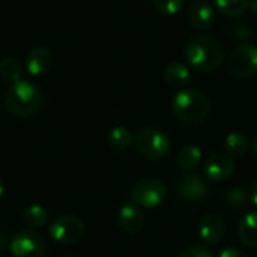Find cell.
<instances>
[{"label": "cell", "instance_id": "1", "mask_svg": "<svg viewBox=\"0 0 257 257\" xmlns=\"http://www.w3.org/2000/svg\"><path fill=\"white\" fill-rule=\"evenodd\" d=\"M185 57L196 69L202 72H214L223 65L226 51L221 41L215 36L196 35L190 38L185 45Z\"/></svg>", "mask_w": 257, "mask_h": 257}, {"label": "cell", "instance_id": "2", "mask_svg": "<svg viewBox=\"0 0 257 257\" xmlns=\"http://www.w3.org/2000/svg\"><path fill=\"white\" fill-rule=\"evenodd\" d=\"M44 104L42 90L26 80H18L12 83L3 96L5 110L18 119H26L36 114Z\"/></svg>", "mask_w": 257, "mask_h": 257}, {"label": "cell", "instance_id": "3", "mask_svg": "<svg viewBox=\"0 0 257 257\" xmlns=\"http://www.w3.org/2000/svg\"><path fill=\"white\" fill-rule=\"evenodd\" d=\"M172 111L181 122L196 125L209 116L211 102L200 90L182 89L172 98Z\"/></svg>", "mask_w": 257, "mask_h": 257}, {"label": "cell", "instance_id": "4", "mask_svg": "<svg viewBox=\"0 0 257 257\" xmlns=\"http://www.w3.org/2000/svg\"><path fill=\"white\" fill-rule=\"evenodd\" d=\"M134 146L136 151L146 160L160 161L161 158L169 155L172 149V142L169 136L163 131L146 126L134 134Z\"/></svg>", "mask_w": 257, "mask_h": 257}, {"label": "cell", "instance_id": "5", "mask_svg": "<svg viewBox=\"0 0 257 257\" xmlns=\"http://www.w3.org/2000/svg\"><path fill=\"white\" fill-rule=\"evenodd\" d=\"M167 197V187L160 178L148 176L134 184L131 188V200L146 209L157 208Z\"/></svg>", "mask_w": 257, "mask_h": 257}, {"label": "cell", "instance_id": "6", "mask_svg": "<svg viewBox=\"0 0 257 257\" xmlns=\"http://www.w3.org/2000/svg\"><path fill=\"white\" fill-rule=\"evenodd\" d=\"M84 232H86V226L83 220L71 214L56 217L48 226V233L51 239L63 245H71L78 242L84 236Z\"/></svg>", "mask_w": 257, "mask_h": 257}, {"label": "cell", "instance_id": "7", "mask_svg": "<svg viewBox=\"0 0 257 257\" xmlns=\"http://www.w3.org/2000/svg\"><path fill=\"white\" fill-rule=\"evenodd\" d=\"M227 68L236 78H251L257 74V45L241 44L233 48L227 59Z\"/></svg>", "mask_w": 257, "mask_h": 257}, {"label": "cell", "instance_id": "8", "mask_svg": "<svg viewBox=\"0 0 257 257\" xmlns=\"http://www.w3.org/2000/svg\"><path fill=\"white\" fill-rule=\"evenodd\" d=\"M9 253L12 257H44V239L30 229L17 230L9 239Z\"/></svg>", "mask_w": 257, "mask_h": 257}, {"label": "cell", "instance_id": "9", "mask_svg": "<svg viewBox=\"0 0 257 257\" xmlns=\"http://www.w3.org/2000/svg\"><path fill=\"white\" fill-rule=\"evenodd\" d=\"M175 190L181 200L191 202V203L203 200L209 193V187H208L206 181L194 172L184 173L176 181Z\"/></svg>", "mask_w": 257, "mask_h": 257}, {"label": "cell", "instance_id": "10", "mask_svg": "<svg viewBox=\"0 0 257 257\" xmlns=\"http://www.w3.org/2000/svg\"><path fill=\"white\" fill-rule=\"evenodd\" d=\"M51 65H53V51L45 45L33 47L27 53L24 60L26 71L33 77H41L47 74L51 69Z\"/></svg>", "mask_w": 257, "mask_h": 257}, {"label": "cell", "instance_id": "11", "mask_svg": "<svg viewBox=\"0 0 257 257\" xmlns=\"http://www.w3.org/2000/svg\"><path fill=\"white\" fill-rule=\"evenodd\" d=\"M214 8L208 0H193L187 8V21L197 30H206L214 23Z\"/></svg>", "mask_w": 257, "mask_h": 257}, {"label": "cell", "instance_id": "12", "mask_svg": "<svg viewBox=\"0 0 257 257\" xmlns=\"http://www.w3.org/2000/svg\"><path fill=\"white\" fill-rule=\"evenodd\" d=\"M235 172V163L227 154H214L205 163V173L212 181H226Z\"/></svg>", "mask_w": 257, "mask_h": 257}, {"label": "cell", "instance_id": "13", "mask_svg": "<svg viewBox=\"0 0 257 257\" xmlns=\"http://www.w3.org/2000/svg\"><path fill=\"white\" fill-rule=\"evenodd\" d=\"M226 232V226L221 217L215 214H208L199 221V233L200 238L208 244V245H217Z\"/></svg>", "mask_w": 257, "mask_h": 257}, {"label": "cell", "instance_id": "14", "mask_svg": "<svg viewBox=\"0 0 257 257\" xmlns=\"http://www.w3.org/2000/svg\"><path fill=\"white\" fill-rule=\"evenodd\" d=\"M117 221L120 229L131 235L140 233L145 227V215L139 206L134 205H123L119 211Z\"/></svg>", "mask_w": 257, "mask_h": 257}, {"label": "cell", "instance_id": "15", "mask_svg": "<svg viewBox=\"0 0 257 257\" xmlns=\"http://www.w3.org/2000/svg\"><path fill=\"white\" fill-rule=\"evenodd\" d=\"M164 80L173 89H185L190 81V69L181 62H172L164 69Z\"/></svg>", "mask_w": 257, "mask_h": 257}, {"label": "cell", "instance_id": "16", "mask_svg": "<svg viewBox=\"0 0 257 257\" xmlns=\"http://www.w3.org/2000/svg\"><path fill=\"white\" fill-rule=\"evenodd\" d=\"M239 241L247 247H257V212H248L238 226Z\"/></svg>", "mask_w": 257, "mask_h": 257}, {"label": "cell", "instance_id": "17", "mask_svg": "<svg viewBox=\"0 0 257 257\" xmlns=\"http://www.w3.org/2000/svg\"><path fill=\"white\" fill-rule=\"evenodd\" d=\"M107 143L114 151H125L134 145V134L125 126H114L107 134Z\"/></svg>", "mask_w": 257, "mask_h": 257}, {"label": "cell", "instance_id": "18", "mask_svg": "<svg viewBox=\"0 0 257 257\" xmlns=\"http://www.w3.org/2000/svg\"><path fill=\"white\" fill-rule=\"evenodd\" d=\"M23 221L30 229H41L48 223V214L42 205H30L23 212Z\"/></svg>", "mask_w": 257, "mask_h": 257}, {"label": "cell", "instance_id": "19", "mask_svg": "<svg viewBox=\"0 0 257 257\" xmlns=\"http://www.w3.org/2000/svg\"><path fill=\"white\" fill-rule=\"evenodd\" d=\"M202 161V152L197 146L187 145L178 154V164L184 172H193Z\"/></svg>", "mask_w": 257, "mask_h": 257}, {"label": "cell", "instance_id": "20", "mask_svg": "<svg viewBox=\"0 0 257 257\" xmlns=\"http://www.w3.org/2000/svg\"><path fill=\"white\" fill-rule=\"evenodd\" d=\"M224 151L227 155L232 157H242L248 152L250 149V142L245 136L239 134V133H232L224 139Z\"/></svg>", "mask_w": 257, "mask_h": 257}, {"label": "cell", "instance_id": "21", "mask_svg": "<svg viewBox=\"0 0 257 257\" xmlns=\"http://www.w3.org/2000/svg\"><path fill=\"white\" fill-rule=\"evenodd\" d=\"M23 63L17 57H3L0 60V78L8 83H15L21 80Z\"/></svg>", "mask_w": 257, "mask_h": 257}, {"label": "cell", "instance_id": "22", "mask_svg": "<svg viewBox=\"0 0 257 257\" xmlns=\"http://www.w3.org/2000/svg\"><path fill=\"white\" fill-rule=\"evenodd\" d=\"M250 0H214L215 8L229 18H239L248 9Z\"/></svg>", "mask_w": 257, "mask_h": 257}, {"label": "cell", "instance_id": "23", "mask_svg": "<svg viewBox=\"0 0 257 257\" xmlns=\"http://www.w3.org/2000/svg\"><path fill=\"white\" fill-rule=\"evenodd\" d=\"M251 200V196L248 194L247 190L241 188V187H236V188H232L227 194V203L230 208H233L235 211H241L244 208L248 206Z\"/></svg>", "mask_w": 257, "mask_h": 257}, {"label": "cell", "instance_id": "24", "mask_svg": "<svg viewBox=\"0 0 257 257\" xmlns=\"http://www.w3.org/2000/svg\"><path fill=\"white\" fill-rule=\"evenodd\" d=\"M154 6L166 15H176L184 8V0H152Z\"/></svg>", "mask_w": 257, "mask_h": 257}, {"label": "cell", "instance_id": "25", "mask_svg": "<svg viewBox=\"0 0 257 257\" xmlns=\"http://www.w3.org/2000/svg\"><path fill=\"white\" fill-rule=\"evenodd\" d=\"M178 257H214V254L205 245H191L185 248Z\"/></svg>", "mask_w": 257, "mask_h": 257}, {"label": "cell", "instance_id": "26", "mask_svg": "<svg viewBox=\"0 0 257 257\" xmlns=\"http://www.w3.org/2000/svg\"><path fill=\"white\" fill-rule=\"evenodd\" d=\"M233 35V38L236 39V41H242L244 44H247V41L248 39H251L253 38V30L250 29V27H244V26H236L235 29H233V32H232Z\"/></svg>", "mask_w": 257, "mask_h": 257}, {"label": "cell", "instance_id": "27", "mask_svg": "<svg viewBox=\"0 0 257 257\" xmlns=\"http://www.w3.org/2000/svg\"><path fill=\"white\" fill-rule=\"evenodd\" d=\"M218 257H248L244 251H241V250H238V248H233V247H227V248H224L221 253H220V256Z\"/></svg>", "mask_w": 257, "mask_h": 257}, {"label": "cell", "instance_id": "28", "mask_svg": "<svg viewBox=\"0 0 257 257\" xmlns=\"http://www.w3.org/2000/svg\"><path fill=\"white\" fill-rule=\"evenodd\" d=\"M8 245H9V239H8V236H6L3 232H0V253H2L5 248H8Z\"/></svg>", "mask_w": 257, "mask_h": 257}, {"label": "cell", "instance_id": "29", "mask_svg": "<svg viewBox=\"0 0 257 257\" xmlns=\"http://www.w3.org/2000/svg\"><path fill=\"white\" fill-rule=\"evenodd\" d=\"M250 196H251V202L257 206V181H254V184H253V187H251Z\"/></svg>", "mask_w": 257, "mask_h": 257}, {"label": "cell", "instance_id": "30", "mask_svg": "<svg viewBox=\"0 0 257 257\" xmlns=\"http://www.w3.org/2000/svg\"><path fill=\"white\" fill-rule=\"evenodd\" d=\"M248 9L257 15V0H250V3H248Z\"/></svg>", "mask_w": 257, "mask_h": 257}, {"label": "cell", "instance_id": "31", "mask_svg": "<svg viewBox=\"0 0 257 257\" xmlns=\"http://www.w3.org/2000/svg\"><path fill=\"white\" fill-rule=\"evenodd\" d=\"M3 194H5V184H3V179L0 176V199L3 197Z\"/></svg>", "mask_w": 257, "mask_h": 257}, {"label": "cell", "instance_id": "32", "mask_svg": "<svg viewBox=\"0 0 257 257\" xmlns=\"http://www.w3.org/2000/svg\"><path fill=\"white\" fill-rule=\"evenodd\" d=\"M251 149H253V152H254V155L257 157V136L254 137V140H253V145H251Z\"/></svg>", "mask_w": 257, "mask_h": 257}, {"label": "cell", "instance_id": "33", "mask_svg": "<svg viewBox=\"0 0 257 257\" xmlns=\"http://www.w3.org/2000/svg\"><path fill=\"white\" fill-rule=\"evenodd\" d=\"M62 257H77V256H74V254H66V256H62Z\"/></svg>", "mask_w": 257, "mask_h": 257}]
</instances>
